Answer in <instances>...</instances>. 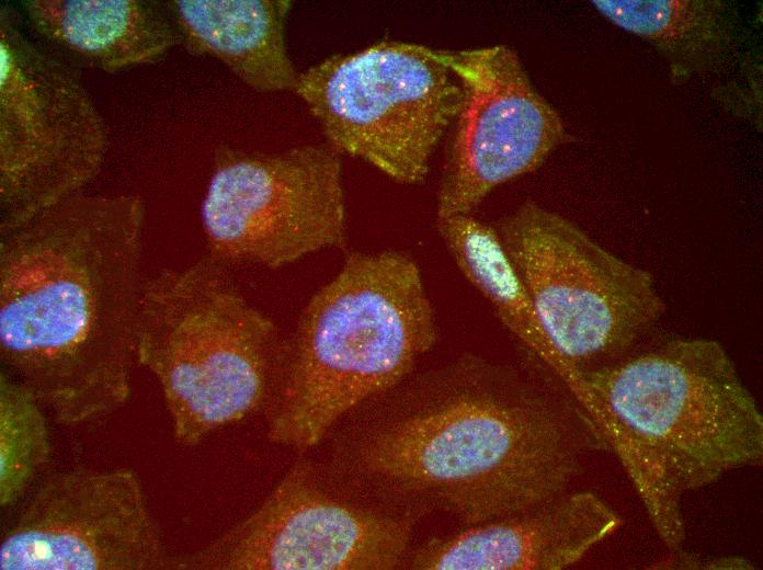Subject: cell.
Listing matches in <instances>:
<instances>
[{"instance_id": "18", "label": "cell", "mask_w": 763, "mask_h": 570, "mask_svg": "<svg viewBox=\"0 0 763 570\" xmlns=\"http://www.w3.org/2000/svg\"><path fill=\"white\" fill-rule=\"evenodd\" d=\"M677 556L673 559L654 563L653 569H751L752 565L739 557H692L688 554L676 551Z\"/></svg>"}, {"instance_id": "16", "label": "cell", "mask_w": 763, "mask_h": 570, "mask_svg": "<svg viewBox=\"0 0 763 570\" xmlns=\"http://www.w3.org/2000/svg\"><path fill=\"white\" fill-rule=\"evenodd\" d=\"M612 23L656 47L677 78L711 69L729 52L732 25L709 0H595Z\"/></svg>"}, {"instance_id": "11", "label": "cell", "mask_w": 763, "mask_h": 570, "mask_svg": "<svg viewBox=\"0 0 763 570\" xmlns=\"http://www.w3.org/2000/svg\"><path fill=\"white\" fill-rule=\"evenodd\" d=\"M462 99L437 192V217L467 215L499 185L536 170L569 136L514 49H446Z\"/></svg>"}, {"instance_id": "13", "label": "cell", "mask_w": 763, "mask_h": 570, "mask_svg": "<svg viewBox=\"0 0 763 570\" xmlns=\"http://www.w3.org/2000/svg\"><path fill=\"white\" fill-rule=\"evenodd\" d=\"M620 516L596 494H561L531 510L435 538L407 566L423 570H560L613 535Z\"/></svg>"}, {"instance_id": "4", "label": "cell", "mask_w": 763, "mask_h": 570, "mask_svg": "<svg viewBox=\"0 0 763 570\" xmlns=\"http://www.w3.org/2000/svg\"><path fill=\"white\" fill-rule=\"evenodd\" d=\"M436 338L435 311L411 256L349 254L285 342L265 410L269 440L297 452L317 446L343 418L407 379Z\"/></svg>"}, {"instance_id": "6", "label": "cell", "mask_w": 763, "mask_h": 570, "mask_svg": "<svg viewBox=\"0 0 763 570\" xmlns=\"http://www.w3.org/2000/svg\"><path fill=\"white\" fill-rule=\"evenodd\" d=\"M294 91L331 147L402 184L424 181L462 99L446 49L400 41L330 56Z\"/></svg>"}, {"instance_id": "12", "label": "cell", "mask_w": 763, "mask_h": 570, "mask_svg": "<svg viewBox=\"0 0 763 570\" xmlns=\"http://www.w3.org/2000/svg\"><path fill=\"white\" fill-rule=\"evenodd\" d=\"M169 563L129 469L53 476L0 545L1 570H152Z\"/></svg>"}, {"instance_id": "8", "label": "cell", "mask_w": 763, "mask_h": 570, "mask_svg": "<svg viewBox=\"0 0 763 570\" xmlns=\"http://www.w3.org/2000/svg\"><path fill=\"white\" fill-rule=\"evenodd\" d=\"M421 515L360 491L333 465L300 458L264 501L184 570H387L405 563Z\"/></svg>"}, {"instance_id": "7", "label": "cell", "mask_w": 763, "mask_h": 570, "mask_svg": "<svg viewBox=\"0 0 763 570\" xmlns=\"http://www.w3.org/2000/svg\"><path fill=\"white\" fill-rule=\"evenodd\" d=\"M496 231L548 340L582 374L625 352L667 310L649 271L556 212L526 202Z\"/></svg>"}, {"instance_id": "5", "label": "cell", "mask_w": 763, "mask_h": 570, "mask_svg": "<svg viewBox=\"0 0 763 570\" xmlns=\"http://www.w3.org/2000/svg\"><path fill=\"white\" fill-rule=\"evenodd\" d=\"M285 341L212 259L144 281L136 357L157 379L178 443L266 410Z\"/></svg>"}, {"instance_id": "3", "label": "cell", "mask_w": 763, "mask_h": 570, "mask_svg": "<svg viewBox=\"0 0 763 570\" xmlns=\"http://www.w3.org/2000/svg\"><path fill=\"white\" fill-rule=\"evenodd\" d=\"M591 418L663 544L685 539V493L763 458V417L725 347L677 339L583 372Z\"/></svg>"}, {"instance_id": "9", "label": "cell", "mask_w": 763, "mask_h": 570, "mask_svg": "<svg viewBox=\"0 0 763 570\" xmlns=\"http://www.w3.org/2000/svg\"><path fill=\"white\" fill-rule=\"evenodd\" d=\"M0 10V232L83 192L107 151L81 81Z\"/></svg>"}, {"instance_id": "17", "label": "cell", "mask_w": 763, "mask_h": 570, "mask_svg": "<svg viewBox=\"0 0 763 570\" xmlns=\"http://www.w3.org/2000/svg\"><path fill=\"white\" fill-rule=\"evenodd\" d=\"M43 406L21 383L0 375V503H15L48 460Z\"/></svg>"}, {"instance_id": "2", "label": "cell", "mask_w": 763, "mask_h": 570, "mask_svg": "<svg viewBox=\"0 0 763 570\" xmlns=\"http://www.w3.org/2000/svg\"><path fill=\"white\" fill-rule=\"evenodd\" d=\"M145 216L139 195L82 192L0 232L1 358L61 424L129 398Z\"/></svg>"}, {"instance_id": "1", "label": "cell", "mask_w": 763, "mask_h": 570, "mask_svg": "<svg viewBox=\"0 0 763 570\" xmlns=\"http://www.w3.org/2000/svg\"><path fill=\"white\" fill-rule=\"evenodd\" d=\"M360 408L339 434L332 465L379 502L421 516L443 512L467 526L563 494L583 456L608 449L579 403L475 357Z\"/></svg>"}, {"instance_id": "10", "label": "cell", "mask_w": 763, "mask_h": 570, "mask_svg": "<svg viewBox=\"0 0 763 570\" xmlns=\"http://www.w3.org/2000/svg\"><path fill=\"white\" fill-rule=\"evenodd\" d=\"M340 152L304 145L218 160L201 204L209 259L281 267L345 239Z\"/></svg>"}, {"instance_id": "14", "label": "cell", "mask_w": 763, "mask_h": 570, "mask_svg": "<svg viewBox=\"0 0 763 570\" xmlns=\"http://www.w3.org/2000/svg\"><path fill=\"white\" fill-rule=\"evenodd\" d=\"M289 0H175L172 10L185 46L221 61L259 92L295 90L298 73L287 53Z\"/></svg>"}, {"instance_id": "15", "label": "cell", "mask_w": 763, "mask_h": 570, "mask_svg": "<svg viewBox=\"0 0 763 570\" xmlns=\"http://www.w3.org/2000/svg\"><path fill=\"white\" fill-rule=\"evenodd\" d=\"M25 11L41 36L110 72L152 64L176 39L169 20L141 0H29Z\"/></svg>"}]
</instances>
